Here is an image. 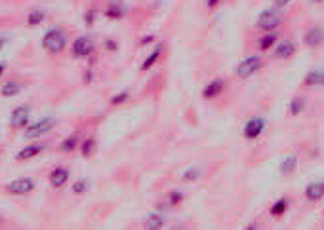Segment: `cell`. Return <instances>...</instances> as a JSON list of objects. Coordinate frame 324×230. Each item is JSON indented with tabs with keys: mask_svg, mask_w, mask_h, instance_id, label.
<instances>
[{
	"mask_svg": "<svg viewBox=\"0 0 324 230\" xmlns=\"http://www.w3.org/2000/svg\"><path fill=\"white\" fill-rule=\"evenodd\" d=\"M67 46V34L61 29H48L42 36V48L48 53H61Z\"/></svg>",
	"mask_w": 324,
	"mask_h": 230,
	"instance_id": "obj_1",
	"label": "cell"
},
{
	"mask_svg": "<svg viewBox=\"0 0 324 230\" xmlns=\"http://www.w3.org/2000/svg\"><path fill=\"white\" fill-rule=\"evenodd\" d=\"M283 21H284L283 10L269 8V10H263V12L259 14L256 25H258V29H261V31L269 33V31H274V29H279V27L283 25Z\"/></svg>",
	"mask_w": 324,
	"mask_h": 230,
	"instance_id": "obj_2",
	"label": "cell"
},
{
	"mask_svg": "<svg viewBox=\"0 0 324 230\" xmlns=\"http://www.w3.org/2000/svg\"><path fill=\"white\" fill-rule=\"evenodd\" d=\"M265 128H267L265 118H261V116H252L248 122L244 124V128H242V135H244V139L256 141L261 133L265 132Z\"/></svg>",
	"mask_w": 324,
	"mask_h": 230,
	"instance_id": "obj_3",
	"label": "cell"
},
{
	"mask_svg": "<svg viewBox=\"0 0 324 230\" xmlns=\"http://www.w3.org/2000/svg\"><path fill=\"white\" fill-rule=\"evenodd\" d=\"M54 126H56V118H52V116L40 118L38 122L27 126V128H25V137H27V139H33V137L46 135L48 132H52V128H54Z\"/></svg>",
	"mask_w": 324,
	"mask_h": 230,
	"instance_id": "obj_4",
	"label": "cell"
},
{
	"mask_svg": "<svg viewBox=\"0 0 324 230\" xmlns=\"http://www.w3.org/2000/svg\"><path fill=\"white\" fill-rule=\"evenodd\" d=\"M261 67H263V61H261L259 55H250V58H246L244 61L239 63V67L235 69V74L239 78H248L254 73H258Z\"/></svg>",
	"mask_w": 324,
	"mask_h": 230,
	"instance_id": "obj_5",
	"label": "cell"
},
{
	"mask_svg": "<svg viewBox=\"0 0 324 230\" xmlns=\"http://www.w3.org/2000/svg\"><path fill=\"white\" fill-rule=\"evenodd\" d=\"M6 190L10 194H16V196H23V194H29L34 190V181L31 177H21V179H16L6 185Z\"/></svg>",
	"mask_w": 324,
	"mask_h": 230,
	"instance_id": "obj_6",
	"label": "cell"
},
{
	"mask_svg": "<svg viewBox=\"0 0 324 230\" xmlns=\"http://www.w3.org/2000/svg\"><path fill=\"white\" fill-rule=\"evenodd\" d=\"M29 116H31V108L27 107V105H19L12 110V114H10V124H12V128H16V130H21V128H27L29 126Z\"/></svg>",
	"mask_w": 324,
	"mask_h": 230,
	"instance_id": "obj_7",
	"label": "cell"
},
{
	"mask_svg": "<svg viewBox=\"0 0 324 230\" xmlns=\"http://www.w3.org/2000/svg\"><path fill=\"white\" fill-rule=\"evenodd\" d=\"M94 40H91L90 36H78L75 42H73V55L75 58H88L91 55V51H94Z\"/></svg>",
	"mask_w": 324,
	"mask_h": 230,
	"instance_id": "obj_8",
	"label": "cell"
},
{
	"mask_svg": "<svg viewBox=\"0 0 324 230\" xmlns=\"http://www.w3.org/2000/svg\"><path fill=\"white\" fill-rule=\"evenodd\" d=\"M303 44L307 48H318L324 44V29L322 27H311L303 34Z\"/></svg>",
	"mask_w": 324,
	"mask_h": 230,
	"instance_id": "obj_9",
	"label": "cell"
},
{
	"mask_svg": "<svg viewBox=\"0 0 324 230\" xmlns=\"http://www.w3.org/2000/svg\"><path fill=\"white\" fill-rule=\"evenodd\" d=\"M296 51H298V48H296L294 42L283 40V42H279V44H274L273 55L276 59H288V58H292V55H296Z\"/></svg>",
	"mask_w": 324,
	"mask_h": 230,
	"instance_id": "obj_10",
	"label": "cell"
},
{
	"mask_svg": "<svg viewBox=\"0 0 324 230\" xmlns=\"http://www.w3.org/2000/svg\"><path fill=\"white\" fill-rule=\"evenodd\" d=\"M69 169L67 167H54L50 171V185L54 187V189H63L67 183H69Z\"/></svg>",
	"mask_w": 324,
	"mask_h": 230,
	"instance_id": "obj_11",
	"label": "cell"
},
{
	"mask_svg": "<svg viewBox=\"0 0 324 230\" xmlns=\"http://www.w3.org/2000/svg\"><path fill=\"white\" fill-rule=\"evenodd\" d=\"M303 194L307 198L309 202H320L324 198V181H313L309 183L305 190H303Z\"/></svg>",
	"mask_w": 324,
	"mask_h": 230,
	"instance_id": "obj_12",
	"label": "cell"
},
{
	"mask_svg": "<svg viewBox=\"0 0 324 230\" xmlns=\"http://www.w3.org/2000/svg\"><path fill=\"white\" fill-rule=\"evenodd\" d=\"M225 90V82L221 78H216V80H212V82H208L204 86V90H202V97L204 99H216L219 97Z\"/></svg>",
	"mask_w": 324,
	"mask_h": 230,
	"instance_id": "obj_13",
	"label": "cell"
},
{
	"mask_svg": "<svg viewBox=\"0 0 324 230\" xmlns=\"http://www.w3.org/2000/svg\"><path fill=\"white\" fill-rule=\"evenodd\" d=\"M42 150H44V145H38V143H34V145H27L25 148H21V150H19V152L16 154V160H19V162H25V160L36 158L42 152Z\"/></svg>",
	"mask_w": 324,
	"mask_h": 230,
	"instance_id": "obj_14",
	"label": "cell"
},
{
	"mask_svg": "<svg viewBox=\"0 0 324 230\" xmlns=\"http://www.w3.org/2000/svg\"><path fill=\"white\" fill-rule=\"evenodd\" d=\"M303 84L305 86H311V88H316V86H324V69H313L305 74L303 78Z\"/></svg>",
	"mask_w": 324,
	"mask_h": 230,
	"instance_id": "obj_15",
	"label": "cell"
},
{
	"mask_svg": "<svg viewBox=\"0 0 324 230\" xmlns=\"http://www.w3.org/2000/svg\"><path fill=\"white\" fill-rule=\"evenodd\" d=\"M288 207H290V200L288 198H281V200H276L273 206L269 207V215L274 217V219H279V217H283L288 211Z\"/></svg>",
	"mask_w": 324,
	"mask_h": 230,
	"instance_id": "obj_16",
	"label": "cell"
},
{
	"mask_svg": "<svg viewBox=\"0 0 324 230\" xmlns=\"http://www.w3.org/2000/svg\"><path fill=\"white\" fill-rule=\"evenodd\" d=\"M276 42H279V34L274 33V31H269V33H265L258 40V48L261 49V51H269V49L274 48Z\"/></svg>",
	"mask_w": 324,
	"mask_h": 230,
	"instance_id": "obj_17",
	"label": "cell"
},
{
	"mask_svg": "<svg viewBox=\"0 0 324 230\" xmlns=\"http://www.w3.org/2000/svg\"><path fill=\"white\" fill-rule=\"evenodd\" d=\"M164 224H166V217L162 213H149L145 217V226H147V228L157 230V228H162Z\"/></svg>",
	"mask_w": 324,
	"mask_h": 230,
	"instance_id": "obj_18",
	"label": "cell"
},
{
	"mask_svg": "<svg viewBox=\"0 0 324 230\" xmlns=\"http://www.w3.org/2000/svg\"><path fill=\"white\" fill-rule=\"evenodd\" d=\"M21 90H23V86L16 80H12V82H6L0 88V95L2 97H16L17 93H21Z\"/></svg>",
	"mask_w": 324,
	"mask_h": 230,
	"instance_id": "obj_19",
	"label": "cell"
},
{
	"mask_svg": "<svg viewBox=\"0 0 324 230\" xmlns=\"http://www.w3.org/2000/svg\"><path fill=\"white\" fill-rule=\"evenodd\" d=\"M160 53H162V46H157V48L153 49L149 53V58L145 59L142 63V71L145 73V71H149V69H153L155 67V63L158 61V58H160Z\"/></svg>",
	"mask_w": 324,
	"mask_h": 230,
	"instance_id": "obj_20",
	"label": "cell"
},
{
	"mask_svg": "<svg viewBox=\"0 0 324 230\" xmlns=\"http://www.w3.org/2000/svg\"><path fill=\"white\" fill-rule=\"evenodd\" d=\"M296 167H298V156H294V154H290V156H286L281 162V171L284 173V175H290V173L296 171Z\"/></svg>",
	"mask_w": 324,
	"mask_h": 230,
	"instance_id": "obj_21",
	"label": "cell"
},
{
	"mask_svg": "<svg viewBox=\"0 0 324 230\" xmlns=\"http://www.w3.org/2000/svg\"><path fill=\"white\" fill-rule=\"evenodd\" d=\"M44 19H46V12L40 10V8H36V10H31V12H29V16H27V23L31 25V27H36V25H40Z\"/></svg>",
	"mask_w": 324,
	"mask_h": 230,
	"instance_id": "obj_22",
	"label": "cell"
},
{
	"mask_svg": "<svg viewBox=\"0 0 324 230\" xmlns=\"http://www.w3.org/2000/svg\"><path fill=\"white\" fill-rule=\"evenodd\" d=\"M303 108H305V97L298 95V97H294L290 101V105H288V112H290L292 116H298L299 112H303Z\"/></svg>",
	"mask_w": 324,
	"mask_h": 230,
	"instance_id": "obj_23",
	"label": "cell"
},
{
	"mask_svg": "<svg viewBox=\"0 0 324 230\" xmlns=\"http://www.w3.org/2000/svg\"><path fill=\"white\" fill-rule=\"evenodd\" d=\"M126 10L122 4H111L107 8V12H105V16L109 17V19H113V21H117V19H120V17H124Z\"/></svg>",
	"mask_w": 324,
	"mask_h": 230,
	"instance_id": "obj_24",
	"label": "cell"
},
{
	"mask_svg": "<svg viewBox=\"0 0 324 230\" xmlns=\"http://www.w3.org/2000/svg\"><path fill=\"white\" fill-rule=\"evenodd\" d=\"M80 150H82V154L86 158L94 156V152L98 150V141L94 139V137H90V139H86L80 143Z\"/></svg>",
	"mask_w": 324,
	"mask_h": 230,
	"instance_id": "obj_25",
	"label": "cell"
},
{
	"mask_svg": "<svg viewBox=\"0 0 324 230\" xmlns=\"http://www.w3.org/2000/svg\"><path fill=\"white\" fill-rule=\"evenodd\" d=\"M78 147H80V143H78V137H76V135H71V137L63 139V143H61V150H63V152H73V150H76Z\"/></svg>",
	"mask_w": 324,
	"mask_h": 230,
	"instance_id": "obj_26",
	"label": "cell"
},
{
	"mask_svg": "<svg viewBox=\"0 0 324 230\" xmlns=\"http://www.w3.org/2000/svg\"><path fill=\"white\" fill-rule=\"evenodd\" d=\"M183 192H179V190H172L170 194H168V204L170 206H177V204H181L183 202Z\"/></svg>",
	"mask_w": 324,
	"mask_h": 230,
	"instance_id": "obj_27",
	"label": "cell"
},
{
	"mask_svg": "<svg viewBox=\"0 0 324 230\" xmlns=\"http://www.w3.org/2000/svg\"><path fill=\"white\" fill-rule=\"evenodd\" d=\"M71 189H73L75 194H84V192L88 190V183L84 181V179H78V181L73 183V187H71Z\"/></svg>",
	"mask_w": 324,
	"mask_h": 230,
	"instance_id": "obj_28",
	"label": "cell"
},
{
	"mask_svg": "<svg viewBox=\"0 0 324 230\" xmlns=\"http://www.w3.org/2000/svg\"><path fill=\"white\" fill-rule=\"evenodd\" d=\"M199 177H200V171H199V169H187V171H185V173L181 175L183 181H197Z\"/></svg>",
	"mask_w": 324,
	"mask_h": 230,
	"instance_id": "obj_29",
	"label": "cell"
},
{
	"mask_svg": "<svg viewBox=\"0 0 324 230\" xmlns=\"http://www.w3.org/2000/svg\"><path fill=\"white\" fill-rule=\"evenodd\" d=\"M128 97H130V93H128V91H122V93H117L115 97L111 99V105H120V103H124V101H128Z\"/></svg>",
	"mask_w": 324,
	"mask_h": 230,
	"instance_id": "obj_30",
	"label": "cell"
},
{
	"mask_svg": "<svg viewBox=\"0 0 324 230\" xmlns=\"http://www.w3.org/2000/svg\"><path fill=\"white\" fill-rule=\"evenodd\" d=\"M94 19H96V10H88V12L84 14V23L91 25L94 23Z\"/></svg>",
	"mask_w": 324,
	"mask_h": 230,
	"instance_id": "obj_31",
	"label": "cell"
},
{
	"mask_svg": "<svg viewBox=\"0 0 324 230\" xmlns=\"http://www.w3.org/2000/svg\"><path fill=\"white\" fill-rule=\"evenodd\" d=\"M292 0H273V8H276V10H284L288 4H290Z\"/></svg>",
	"mask_w": 324,
	"mask_h": 230,
	"instance_id": "obj_32",
	"label": "cell"
},
{
	"mask_svg": "<svg viewBox=\"0 0 324 230\" xmlns=\"http://www.w3.org/2000/svg\"><path fill=\"white\" fill-rule=\"evenodd\" d=\"M105 46H107V49H111V51H117L118 49V44L117 42H113V40H107L105 42Z\"/></svg>",
	"mask_w": 324,
	"mask_h": 230,
	"instance_id": "obj_33",
	"label": "cell"
},
{
	"mask_svg": "<svg viewBox=\"0 0 324 230\" xmlns=\"http://www.w3.org/2000/svg\"><path fill=\"white\" fill-rule=\"evenodd\" d=\"M219 2H221V0H206V4H208V8H217V4H219Z\"/></svg>",
	"mask_w": 324,
	"mask_h": 230,
	"instance_id": "obj_34",
	"label": "cell"
},
{
	"mask_svg": "<svg viewBox=\"0 0 324 230\" xmlns=\"http://www.w3.org/2000/svg\"><path fill=\"white\" fill-rule=\"evenodd\" d=\"M153 40H155V36H153V34H149V36H145V38H143L142 44H149V42H153Z\"/></svg>",
	"mask_w": 324,
	"mask_h": 230,
	"instance_id": "obj_35",
	"label": "cell"
},
{
	"mask_svg": "<svg viewBox=\"0 0 324 230\" xmlns=\"http://www.w3.org/2000/svg\"><path fill=\"white\" fill-rule=\"evenodd\" d=\"M6 42H8V36H0V49L6 46Z\"/></svg>",
	"mask_w": 324,
	"mask_h": 230,
	"instance_id": "obj_36",
	"label": "cell"
},
{
	"mask_svg": "<svg viewBox=\"0 0 324 230\" xmlns=\"http://www.w3.org/2000/svg\"><path fill=\"white\" fill-rule=\"evenodd\" d=\"M4 71H6V65H4V63H0V76L4 74Z\"/></svg>",
	"mask_w": 324,
	"mask_h": 230,
	"instance_id": "obj_37",
	"label": "cell"
},
{
	"mask_svg": "<svg viewBox=\"0 0 324 230\" xmlns=\"http://www.w3.org/2000/svg\"><path fill=\"white\" fill-rule=\"evenodd\" d=\"M313 2H324V0H313Z\"/></svg>",
	"mask_w": 324,
	"mask_h": 230,
	"instance_id": "obj_38",
	"label": "cell"
}]
</instances>
